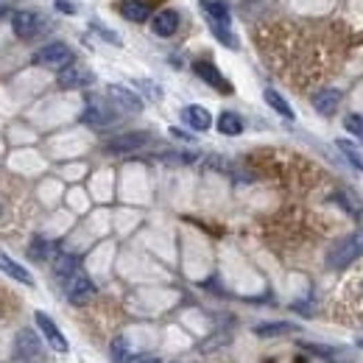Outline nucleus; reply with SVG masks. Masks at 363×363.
Masks as SVG:
<instances>
[{"instance_id": "nucleus-32", "label": "nucleus", "mask_w": 363, "mask_h": 363, "mask_svg": "<svg viewBox=\"0 0 363 363\" xmlns=\"http://www.w3.org/2000/svg\"><path fill=\"white\" fill-rule=\"evenodd\" d=\"M360 297H363V279H360Z\"/></svg>"}, {"instance_id": "nucleus-16", "label": "nucleus", "mask_w": 363, "mask_h": 363, "mask_svg": "<svg viewBox=\"0 0 363 363\" xmlns=\"http://www.w3.org/2000/svg\"><path fill=\"white\" fill-rule=\"evenodd\" d=\"M338 104H341V93H338V90H322V93L313 95V106H316V112L324 115V118L335 115Z\"/></svg>"}, {"instance_id": "nucleus-21", "label": "nucleus", "mask_w": 363, "mask_h": 363, "mask_svg": "<svg viewBox=\"0 0 363 363\" xmlns=\"http://www.w3.org/2000/svg\"><path fill=\"white\" fill-rule=\"evenodd\" d=\"M297 330V324H290V322H263V324H257L254 327V333L257 335H263V338H271V335H285V333H294Z\"/></svg>"}, {"instance_id": "nucleus-4", "label": "nucleus", "mask_w": 363, "mask_h": 363, "mask_svg": "<svg viewBox=\"0 0 363 363\" xmlns=\"http://www.w3.org/2000/svg\"><path fill=\"white\" fill-rule=\"evenodd\" d=\"M82 120H84L87 126H93V129H104V126H112V123L118 120V112H115L106 101L90 98V101H87V109H84V115H82Z\"/></svg>"}, {"instance_id": "nucleus-18", "label": "nucleus", "mask_w": 363, "mask_h": 363, "mask_svg": "<svg viewBox=\"0 0 363 363\" xmlns=\"http://www.w3.org/2000/svg\"><path fill=\"white\" fill-rule=\"evenodd\" d=\"M0 271L3 274H9L12 279H17V282H23V285H34V277H31V271L28 268H23L20 263H15L9 254H3L0 252Z\"/></svg>"}, {"instance_id": "nucleus-33", "label": "nucleus", "mask_w": 363, "mask_h": 363, "mask_svg": "<svg viewBox=\"0 0 363 363\" xmlns=\"http://www.w3.org/2000/svg\"><path fill=\"white\" fill-rule=\"evenodd\" d=\"M0 215H3V207H0Z\"/></svg>"}, {"instance_id": "nucleus-7", "label": "nucleus", "mask_w": 363, "mask_h": 363, "mask_svg": "<svg viewBox=\"0 0 363 363\" xmlns=\"http://www.w3.org/2000/svg\"><path fill=\"white\" fill-rule=\"evenodd\" d=\"M12 28L20 39H34L37 34H42L45 20L37 12H15L12 15Z\"/></svg>"}, {"instance_id": "nucleus-17", "label": "nucleus", "mask_w": 363, "mask_h": 363, "mask_svg": "<svg viewBox=\"0 0 363 363\" xmlns=\"http://www.w3.org/2000/svg\"><path fill=\"white\" fill-rule=\"evenodd\" d=\"M53 271H56V277L64 282L67 277H73V274H76V271H82V260L76 257V254H56L53 257Z\"/></svg>"}, {"instance_id": "nucleus-27", "label": "nucleus", "mask_w": 363, "mask_h": 363, "mask_svg": "<svg viewBox=\"0 0 363 363\" xmlns=\"http://www.w3.org/2000/svg\"><path fill=\"white\" fill-rule=\"evenodd\" d=\"M140 84V90H145L149 95H154V98H160V87L154 84V82H137Z\"/></svg>"}, {"instance_id": "nucleus-12", "label": "nucleus", "mask_w": 363, "mask_h": 363, "mask_svg": "<svg viewBox=\"0 0 363 363\" xmlns=\"http://www.w3.org/2000/svg\"><path fill=\"white\" fill-rule=\"evenodd\" d=\"M151 31L157 37H174L179 31V15L174 9H162L151 17Z\"/></svg>"}, {"instance_id": "nucleus-5", "label": "nucleus", "mask_w": 363, "mask_h": 363, "mask_svg": "<svg viewBox=\"0 0 363 363\" xmlns=\"http://www.w3.org/2000/svg\"><path fill=\"white\" fill-rule=\"evenodd\" d=\"M145 142H151V134L149 131H129V134H120V137H112L104 149L109 154H129V151H137L142 149Z\"/></svg>"}, {"instance_id": "nucleus-1", "label": "nucleus", "mask_w": 363, "mask_h": 363, "mask_svg": "<svg viewBox=\"0 0 363 363\" xmlns=\"http://www.w3.org/2000/svg\"><path fill=\"white\" fill-rule=\"evenodd\" d=\"M360 257H363V230H357V232L335 241V243L330 246V252H327V266L338 271V268L352 266V263L360 260Z\"/></svg>"}, {"instance_id": "nucleus-8", "label": "nucleus", "mask_w": 363, "mask_h": 363, "mask_svg": "<svg viewBox=\"0 0 363 363\" xmlns=\"http://www.w3.org/2000/svg\"><path fill=\"white\" fill-rule=\"evenodd\" d=\"M34 322H37V330H42V335L48 338V344H50L56 352H62V355H64V352L70 349L67 338L62 335V330L56 327V322H53L48 313H39V310H37V313H34Z\"/></svg>"}, {"instance_id": "nucleus-2", "label": "nucleus", "mask_w": 363, "mask_h": 363, "mask_svg": "<svg viewBox=\"0 0 363 363\" xmlns=\"http://www.w3.org/2000/svg\"><path fill=\"white\" fill-rule=\"evenodd\" d=\"M34 64L50 67V70H64L67 64H73V50L64 42H48L34 53Z\"/></svg>"}, {"instance_id": "nucleus-15", "label": "nucleus", "mask_w": 363, "mask_h": 363, "mask_svg": "<svg viewBox=\"0 0 363 363\" xmlns=\"http://www.w3.org/2000/svg\"><path fill=\"white\" fill-rule=\"evenodd\" d=\"M120 15L129 20V23H145L151 15V6L145 0H120Z\"/></svg>"}, {"instance_id": "nucleus-19", "label": "nucleus", "mask_w": 363, "mask_h": 363, "mask_svg": "<svg viewBox=\"0 0 363 363\" xmlns=\"http://www.w3.org/2000/svg\"><path fill=\"white\" fill-rule=\"evenodd\" d=\"M218 131L227 134V137L241 134V131H243V120H241V115H235V112H221V115H218Z\"/></svg>"}, {"instance_id": "nucleus-24", "label": "nucleus", "mask_w": 363, "mask_h": 363, "mask_svg": "<svg viewBox=\"0 0 363 363\" xmlns=\"http://www.w3.org/2000/svg\"><path fill=\"white\" fill-rule=\"evenodd\" d=\"M210 31H212V37L221 42V45H227V48H238V37L230 31V26H218V23H210Z\"/></svg>"}, {"instance_id": "nucleus-13", "label": "nucleus", "mask_w": 363, "mask_h": 363, "mask_svg": "<svg viewBox=\"0 0 363 363\" xmlns=\"http://www.w3.org/2000/svg\"><path fill=\"white\" fill-rule=\"evenodd\" d=\"M201 12L207 15L210 23H218V26H230L232 20L227 0H201Z\"/></svg>"}, {"instance_id": "nucleus-31", "label": "nucleus", "mask_w": 363, "mask_h": 363, "mask_svg": "<svg viewBox=\"0 0 363 363\" xmlns=\"http://www.w3.org/2000/svg\"><path fill=\"white\" fill-rule=\"evenodd\" d=\"M137 363H160V360H157V357H140Z\"/></svg>"}, {"instance_id": "nucleus-29", "label": "nucleus", "mask_w": 363, "mask_h": 363, "mask_svg": "<svg viewBox=\"0 0 363 363\" xmlns=\"http://www.w3.org/2000/svg\"><path fill=\"white\" fill-rule=\"evenodd\" d=\"M56 9L64 12V15H76V6H73L70 0H56Z\"/></svg>"}, {"instance_id": "nucleus-6", "label": "nucleus", "mask_w": 363, "mask_h": 363, "mask_svg": "<svg viewBox=\"0 0 363 363\" xmlns=\"http://www.w3.org/2000/svg\"><path fill=\"white\" fill-rule=\"evenodd\" d=\"M193 73L204 82V84H210L212 90H218V93H232V84L221 76V70H218L212 62H207V59H198V62H193Z\"/></svg>"}, {"instance_id": "nucleus-14", "label": "nucleus", "mask_w": 363, "mask_h": 363, "mask_svg": "<svg viewBox=\"0 0 363 363\" xmlns=\"http://www.w3.org/2000/svg\"><path fill=\"white\" fill-rule=\"evenodd\" d=\"M182 120H185L193 131H207V129L212 126V115H210L204 106H196V104L182 109Z\"/></svg>"}, {"instance_id": "nucleus-9", "label": "nucleus", "mask_w": 363, "mask_h": 363, "mask_svg": "<svg viewBox=\"0 0 363 363\" xmlns=\"http://www.w3.org/2000/svg\"><path fill=\"white\" fill-rule=\"evenodd\" d=\"M15 352L23 360H37L42 355V338L37 335V330H20L15 335Z\"/></svg>"}, {"instance_id": "nucleus-22", "label": "nucleus", "mask_w": 363, "mask_h": 363, "mask_svg": "<svg viewBox=\"0 0 363 363\" xmlns=\"http://www.w3.org/2000/svg\"><path fill=\"white\" fill-rule=\"evenodd\" d=\"M335 145H338V149H341V154L357 168V171H363V151L357 149V145L355 142H349V140H335Z\"/></svg>"}, {"instance_id": "nucleus-25", "label": "nucleus", "mask_w": 363, "mask_h": 363, "mask_svg": "<svg viewBox=\"0 0 363 363\" xmlns=\"http://www.w3.org/2000/svg\"><path fill=\"white\" fill-rule=\"evenodd\" d=\"M50 252H53V243L45 241V238H34L31 246H28V257H34V260H48Z\"/></svg>"}, {"instance_id": "nucleus-20", "label": "nucleus", "mask_w": 363, "mask_h": 363, "mask_svg": "<svg viewBox=\"0 0 363 363\" xmlns=\"http://www.w3.org/2000/svg\"><path fill=\"white\" fill-rule=\"evenodd\" d=\"M263 98H266V104H268V106H271L277 115H282L285 120H294V109L288 106V101H285V98H282L277 90H266V93H263Z\"/></svg>"}, {"instance_id": "nucleus-11", "label": "nucleus", "mask_w": 363, "mask_h": 363, "mask_svg": "<svg viewBox=\"0 0 363 363\" xmlns=\"http://www.w3.org/2000/svg\"><path fill=\"white\" fill-rule=\"evenodd\" d=\"M93 82V73L82 64H67L64 70H59V87L62 90H79L87 87Z\"/></svg>"}, {"instance_id": "nucleus-10", "label": "nucleus", "mask_w": 363, "mask_h": 363, "mask_svg": "<svg viewBox=\"0 0 363 363\" xmlns=\"http://www.w3.org/2000/svg\"><path fill=\"white\" fill-rule=\"evenodd\" d=\"M106 95H109V101H112L118 109H123V112H129V115L142 112V98L134 95L131 90L120 87V84H109V87H106Z\"/></svg>"}, {"instance_id": "nucleus-28", "label": "nucleus", "mask_w": 363, "mask_h": 363, "mask_svg": "<svg viewBox=\"0 0 363 363\" xmlns=\"http://www.w3.org/2000/svg\"><path fill=\"white\" fill-rule=\"evenodd\" d=\"M95 31H98V34H101L106 42H112V45H120V39H118V37H115L109 28H104V26H95Z\"/></svg>"}, {"instance_id": "nucleus-30", "label": "nucleus", "mask_w": 363, "mask_h": 363, "mask_svg": "<svg viewBox=\"0 0 363 363\" xmlns=\"http://www.w3.org/2000/svg\"><path fill=\"white\" fill-rule=\"evenodd\" d=\"M171 137H176V140H187V142H193V137H190L187 131H182V129H171Z\"/></svg>"}, {"instance_id": "nucleus-26", "label": "nucleus", "mask_w": 363, "mask_h": 363, "mask_svg": "<svg viewBox=\"0 0 363 363\" xmlns=\"http://www.w3.org/2000/svg\"><path fill=\"white\" fill-rule=\"evenodd\" d=\"M344 126H346V129H349V131L360 140V142H363V118H360V115H346Z\"/></svg>"}, {"instance_id": "nucleus-3", "label": "nucleus", "mask_w": 363, "mask_h": 363, "mask_svg": "<svg viewBox=\"0 0 363 363\" xmlns=\"http://www.w3.org/2000/svg\"><path fill=\"white\" fill-rule=\"evenodd\" d=\"M64 294H67V299L73 305H84V302H90L95 297V285H93V279L84 271H76L73 277L64 279Z\"/></svg>"}, {"instance_id": "nucleus-23", "label": "nucleus", "mask_w": 363, "mask_h": 363, "mask_svg": "<svg viewBox=\"0 0 363 363\" xmlns=\"http://www.w3.org/2000/svg\"><path fill=\"white\" fill-rule=\"evenodd\" d=\"M109 357H112V363H129V360H131V346H129V341H126V338H115L112 346H109Z\"/></svg>"}]
</instances>
